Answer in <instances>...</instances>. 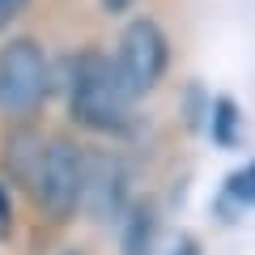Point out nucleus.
Instances as JSON below:
<instances>
[{"label": "nucleus", "instance_id": "nucleus-1", "mask_svg": "<svg viewBox=\"0 0 255 255\" xmlns=\"http://www.w3.org/2000/svg\"><path fill=\"white\" fill-rule=\"evenodd\" d=\"M68 102H73V119L94 132H119L132 94L124 90L115 64L107 55H81L73 64V85H68Z\"/></svg>", "mask_w": 255, "mask_h": 255}, {"label": "nucleus", "instance_id": "nucleus-2", "mask_svg": "<svg viewBox=\"0 0 255 255\" xmlns=\"http://www.w3.org/2000/svg\"><path fill=\"white\" fill-rule=\"evenodd\" d=\"M47 98V55L34 38H17L0 51V111L30 115Z\"/></svg>", "mask_w": 255, "mask_h": 255}, {"label": "nucleus", "instance_id": "nucleus-3", "mask_svg": "<svg viewBox=\"0 0 255 255\" xmlns=\"http://www.w3.org/2000/svg\"><path fill=\"white\" fill-rule=\"evenodd\" d=\"M166 60H170L166 34H162L149 17H140V21H132V26L119 34V55H115L111 64H115L124 90L132 94V98H140V94H149L157 81H162Z\"/></svg>", "mask_w": 255, "mask_h": 255}, {"label": "nucleus", "instance_id": "nucleus-4", "mask_svg": "<svg viewBox=\"0 0 255 255\" xmlns=\"http://www.w3.org/2000/svg\"><path fill=\"white\" fill-rule=\"evenodd\" d=\"M38 204L51 217H68L81 204V183H85V149L77 140H51L38 157Z\"/></svg>", "mask_w": 255, "mask_h": 255}, {"label": "nucleus", "instance_id": "nucleus-5", "mask_svg": "<svg viewBox=\"0 0 255 255\" xmlns=\"http://www.w3.org/2000/svg\"><path fill=\"white\" fill-rule=\"evenodd\" d=\"M81 204L90 217L115 221L128 209V170L111 153H85V183H81Z\"/></svg>", "mask_w": 255, "mask_h": 255}, {"label": "nucleus", "instance_id": "nucleus-6", "mask_svg": "<svg viewBox=\"0 0 255 255\" xmlns=\"http://www.w3.org/2000/svg\"><path fill=\"white\" fill-rule=\"evenodd\" d=\"M157 243V221L149 204H132L124 209V238H119V251L124 255H153Z\"/></svg>", "mask_w": 255, "mask_h": 255}, {"label": "nucleus", "instance_id": "nucleus-7", "mask_svg": "<svg viewBox=\"0 0 255 255\" xmlns=\"http://www.w3.org/2000/svg\"><path fill=\"white\" fill-rule=\"evenodd\" d=\"M213 140L217 145H238V107L230 98H221L213 107Z\"/></svg>", "mask_w": 255, "mask_h": 255}, {"label": "nucleus", "instance_id": "nucleus-8", "mask_svg": "<svg viewBox=\"0 0 255 255\" xmlns=\"http://www.w3.org/2000/svg\"><path fill=\"white\" fill-rule=\"evenodd\" d=\"M226 196H234L238 204H255V162L226 179Z\"/></svg>", "mask_w": 255, "mask_h": 255}, {"label": "nucleus", "instance_id": "nucleus-9", "mask_svg": "<svg viewBox=\"0 0 255 255\" xmlns=\"http://www.w3.org/2000/svg\"><path fill=\"white\" fill-rule=\"evenodd\" d=\"M26 4H30V0H0V30L9 26V21L17 17V13L26 9Z\"/></svg>", "mask_w": 255, "mask_h": 255}, {"label": "nucleus", "instance_id": "nucleus-10", "mask_svg": "<svg viewBox=\"0 0 255 255\" xmlns=\"http://www.w3.org/2000/svg\"><path fill=\"white\" fill-rule=\"evenodd\" d=\"M128 4H136V0H102L107 13H128Z\"/></svg>", "mask_w": 255, "mask_h": 255}, {"label": "nucleus", "instance_id": "nucleus-11", "mask_svg": "<svg viewBox=\"0 0 255 255\" xmlns=\"http://www.w3.org/2000/svg\"><path fill=\"white\" fill-rule=\"evenodd\" d=\"M0 226H9V200H4V191H0Z\"/></svg>", "mask_w": 255, "mask_h": 255}, {"label": "nucleus", "instance_id": "nucleus-12", "mask_svg": "<svg viewBox=\"0 0 255 255\" xmlns=\"http://www.w3.org/2000/svg\"><path fill=\"white\" fill-rule=\"evenodd\" d=\"M64 255H81V251H64Z\"/></svg>", "mask_w": 255, "mask_h": 255}]
</instances>
